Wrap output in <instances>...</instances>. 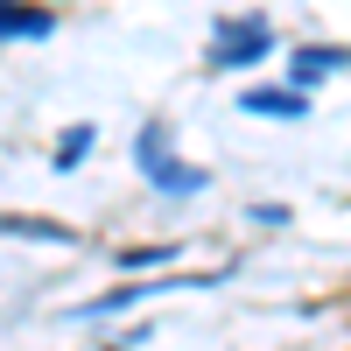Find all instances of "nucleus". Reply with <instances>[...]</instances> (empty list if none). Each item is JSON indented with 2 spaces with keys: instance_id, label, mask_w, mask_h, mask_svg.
Listing matches in <instances>:
<instances>
[{
  "instance_id": "f257e3e1",
  "label": "nucleus",
  "mask_w": 351,
  "mask_h": 351,
  "mask_svg": "<svg viewBox=\"0 0 351 351\" xmlns=\"http://www.w3.org/2000/svg\"><path fill=\"white\" fill-rule=\"evenodd\" d=\"M274 49V28L267 21H232V28H218V43H211V64H253V56H267Z\"/></svg>"
},
{
  "instance_id": "f03ea898",
  "label": "nucleus",
  "mask_w": 351,
  "mask_h": 351,
  "mask_svg": "<svg viewBox=\"0 0 351 351\" xmlns=\"http://www.w3.org/2000/svg\"><path fill=\"white\" fill-rule=\"evenodd\" d=\"M141 169H148L162 190H183V197H190V190H204V169H183L176 155H162V127L141 134Z\"/></svg>"
},
{
  "instance_id": "7ed1b4c3",
  "label": "nucleus",
  "mask_w": 351,
  "mask_h": 351,
  "mask_svg": "<svg viewBox=\"0 0 351 351\" xmlns=\"http://www.w3.org/2000/svg\"><path fill=\"white\" fill-rule=\"evenodd\" d=\"M49 8H21V0H0V36H49Z\"/></svg>"
},
{
  "instance_id": "20e7f679",
  "label": "nucleus",
  "mask_w": 351,
  "mask_h": 351,
  "mask_svg": "<svg viewBox=\"0 0 351 351\" xmlns=\"http://www.w3.org/2000/svg\"><path fill=\"white\" fill-rule=\"evenodd\" d=\"M246 112H281V120H295L302 92H246Z\"/></svg>"
},
{
  "instance_id": "39448f33",
  "label": "nucleus",
  "mask_w": 351,
  "mask_h": 351,
  "mask_svg": "<svg viewBox=\"0 0 351 351\" xmlns=\"http://www.w3.org/2000/svg\"><path fill=\"white\" fill-rule=\"evenodd\" d=\"M0 232H21V239H56V246H71V232H64V225H28V218H0Z\"/></svg>"
},
{
  "instance_id": "423d86ee",
  "label": "nucleus",
  "mask_w": 351,
  "mask_h": 351,
  "mask_svg": "<svg viewBox=\"0 0 351 351\" xmlns=\"http://www.w3.org/2000/svg\"><path fill=\"white\" fill-rule=\"evenodd\" d=\"M344 64V49H302L295 56V77H316V71H337Z\"/></svg>"
},
{
  "instance_id": "0eeeda50",
  "label": "nucleus",
  "mask_w": 351,
  "mask_h": 351,
  "mask_svg": "<svg viewBox=\"0 0 351 351\" xmlns=\"http://www.w3.org/2000/svg\"><path fill=\"white\" fill-rule=\"evenodd\" d=\"M84 148H92V127H71V134H64V148H56V169H71Z\"/></svg>"
}]
</instances>
